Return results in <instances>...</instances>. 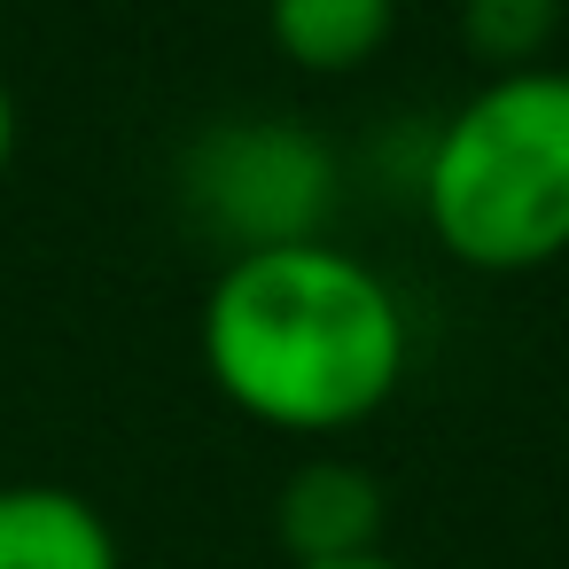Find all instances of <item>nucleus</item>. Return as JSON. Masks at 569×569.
Returning <instances> with one entry per match:
<instances>
[{
    "label": "nucleus",
    "instance_id": "nucleus-1",
    "mask_svg": "<svg viewBox=\"0 0 569 569\" xmlns=\"http://www.w3.org/2000/svg\"><path fill=\"white\" fill-rule=\"evenodd\" d=\"M203 375L234 413L281 437H343L406 382V305L390 281L320 242L234 250L203 297Z\"/></svg>",
    "mask_w": 569,
    "mask_h": 569
},
{
    "label": "nucleus",
    "instance_id": "nucleus-2",
    "mask_svg": "<svg viewBox=\"0 0 569 569\" xmlns=\"http://www.w3.org/2000/svg\"><path fill=\"white\" fill-rule=\"evenodd\" d=\"M421 211L445 258L476 273H530L569 250V71L483 79L421 164Z\"/></svg>",
    "mask_w": 569,
    "mask_h": 569
},
{
    "label": "nucleus",
    "instance_id": "nucleus-3",
    "mask_svg": "<svg viewBox=\"0 0 569 569\" xmlns=\"http://www.w3.org/2000/svg\"><path fill=\"white\" fill-rule=\"evenodd\" d=\"M188 196L234 234V250L320 242V219L336 203V164L297 126H219L188 157Z\"/></svg>",
    "mask_w": 569,
    "mask_h": 569
},
{
    "label": "nucleus",
    "instance_id": "nucleus-4",
    "mask_svg": "<svg viewBox=\"0 0 569 569\" xmlns=\"http://www.w3.org/2000/svg\"><path fill=\"white\" fill-rule=\"evenodd\" d=\"M382 515H390V499H382L375 468L336 460V452L289 468V483H281V499H273V530H281V546H289V569L382 553Z\"/></svg>",
    "mask_w": 569,
    "mask_h": 569
},
{
    "label": "nucleus",
    "instance_id": "nucleus-5",
    "mask_svg": "<svg viewBox=\"0 0 569 569\" xmlns=\"http://www.w3.org/2000/svg\"><path fill=\"white\" fill-rule=\"evenodd\" d=\"M0 569H126V553L71 483H0Z\"/></svg>",
    "mask_w": 569,
    "mask_h": 569
},
{
    "label": "nucleus",
    "instance_id": "nucleus-6",
    "mask_svg": "<svg viewBox=\"0 0 569 569\" xmlns=\"http://www.w3.org/2000/svg\"><path fill=\"white\" fill-rule=\"evenodd\" d=\"M273 48L297 71H359L398 24V0H266Z\"/></svg>",
    "mask_w": 569,
    "mask_h": 569
},
{
    "label": "nucleus",
    "instance_id": "nucleus-7",
    "mask_svg": "<svg viewBox=\"0 0 569 569\" xmlns=\"http://www.w3.org/2000/svg\"><path fill=\"white\" fill-rule=\"evenodd\" d=\"M460 32L491 63V79L538 71L546 63V40L561 32V0H460Z\"/></svg>",
    "mask_w": 569,
    "mask_h": 569
},
{
    "label": "nucleus",
    "instance_id": "nucleus-8",
    "mask_svg": "<svg viewBox=\"0 0 569 569\" xmlns=\"http://www.w3.org/2000/svg\"><path fill=\"white\" fill-rule=\"evenodd\" d=\"M9 157H17V94L0 79V172H9Z\"/></svg>",
    "mask_w": 569,
    "mask_h": 569
},
{
    "label": "nucleus",
    "instance_id": "nucleus-9",
    "mask_svg": "<svg viewBox=\"0 0 569 569\" xmlns=\"http://www.w3.org/2000/svg\"><path fill=\"white\" fill-rule=\"evenodd\" d=\"M320 569H406V561H390V553H359V561H320Z\"/></svg>",
    "mask_w": 569,
    "mask_h": 569
}]
</instances>
